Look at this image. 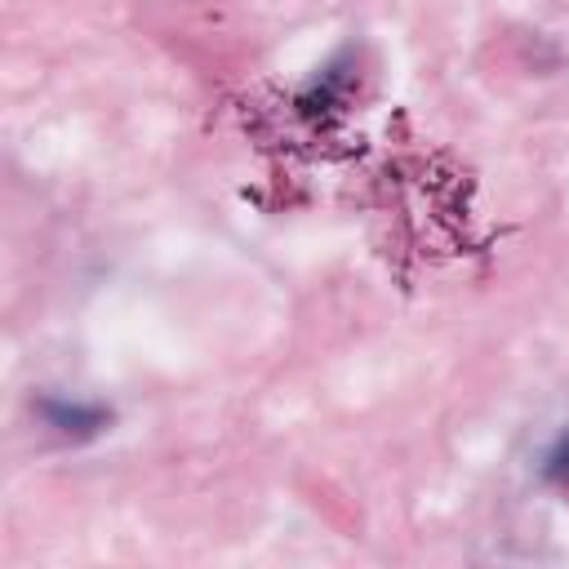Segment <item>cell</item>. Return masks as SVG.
I'll return each mask as SVG.
<instances>
[{
	"instance_id": "6da1fadb",
	"label": "cell",
	"mask_w": 569,
	"mask_h": 569,
	"mask_svg": "<svg viewBox=\"0 0 569 569\" xmlns=\"http://www.w3.org/2000/svg\"><path fill=\"white\" fill-rule=\"evenodd\" d=\"M31 409H36V418H40L53 436H62V440H71V445H84V440L111 431V409H107L102 400H80V396H62V391H40Z\"/></svg>"
},
{
	"instance_id": "7a4b0ae2",
	"label": "cell",
	"mask_w": 569,
	"mask_h": 569,
	"mask_svg": "<svg viewBox=\"0 0 569 569\" xmlns=\"http://www.w3.org/2000/svg\"><path fill=\"white\" fill-rule=\"evenodd\" d=\"M347 89H351V76H347V49L311 80V89L298 98V107L307 111V116H316V111H333L342 98H347Z\"/></svg>"
},
{
	"instance_id": "3957f363",
	"label": "cell",
	"mask_w": 569,
	"mask_h": 569,
	"mask_svg": "<svg viewBox=\"0 0 569 569\" xmlns=\"http://www.w3.org/2000/svg\"><path fill=\"white\" fill-rule=\"evenodd\" d=\"M538 476L551 485V489H560V493H569V427L542 449V462H538Z\"/></svg>"
}]
</instances>
